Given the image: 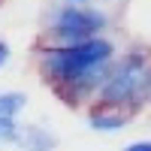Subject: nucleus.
<instances>
[{"label": "nucleus", "instance_id": "0eeeda50", "mask_svg": "<svg viewBox=\"0 0 151 151\" xmlns=\"http://www.w3.org/2000/svg\"><path fill=\"white\" fill-rule=\"evenodd\" d=\"M18 124H15V118H9V115H0V142L3 145H15L18 142Z\"/></svg>", "mask_w": 151, "mask_h": 151}, {"label": "nucleus", "instance_id": "7ed1b4c3", "mask_svg": "<svg viewBox=\"0 0 151 151\" xmlns=\"http://www.w3.org/2000/svg\"><path fill=\"white\" fill-rule=\"evenodd\" d=\"M109 12L100 6H88V3H60L48 12L45 18V30H42V45H73L82 42L88 36L106 33L109 30Z\"/></svg>", "mask_w": 151, "mask_h": 151}, {"label": "nucleus", "instance_id": "20e7f679", "mask_svg": "<svg viewBox=\"0 0 151 151\" xmlns=\"http://www.w3.org/2000/svg\"><path fill=\"white\" fill-rule=\"evenodd\" d=\"M133 121V112L118 109V106H106V103H94L88 106V127L94 133H118Z\"/></svg>", "mask_w": 151, "mask_h": 151}, {"label": "nucleus", "instance_id": "6e6552de", "mask_svg": "<svg viewBox=\"0 0 151 151\" xmlns=\"http://www.w3.org/2000/svg\"><path fill=\"white\" fill-rule=\"evenodd\" d=\"M9 58H12V48H9V42H6V40H0V70H3V67L9 64Z\"/></svg>", "mask_w": 151, "mask_h": 151}, {"label": "nucleus", "instance_id": "f03ea898", "mask_svg": "<svg viewBox=\"0 0 151 151\" xmlns=\"http://www.w3.org/2000/svg\"><path fill=\"white\" fill-rule=\"evenodd\" d=\"M97 103L118 106L127 112H142L151 103V55L145 48H130L124 58H115L106 82L97 91Z\"/></svg>", "mask_w": 151, "mask_h": 151}, {"label": "nucleus", "instance_id": "1a4fd4ad", "mask_svg": "<svg viewBox=\"0 0 151 151\" xmlns=\"http://www.w3.org/2000/svg\"><path fill=\"white\" fill-rule=\"evenodd\" d=\"M127 151H151V139H139V142H130Z\"/></svg>", "mask_w": 151, "mask_h": 151}, {"label": "nucleus", "instance_id": "f257e3e1", "mask_svg": "<svg viewBox=\"0 0 151 151\" xmlns=\"http://www.w3.org/2000/svg\"><path fill=\"white\" fill-rule=\"evenodd\" d=\"M118 58V45L106 33L88 36L73 45H36V73L67 106L94 103L100 85Z\"/></svg>", "mask_w": 151, "mask_h": 151}, {"label": "nucleus", "instance_id": "9d476101", "mask_svg": "<svg viewBox=\"0 0 151 151\" xmlns=\"http://www.w3.org/2000/svg\"><path fill=\"white\" fill-rule=\"evenodd\" d=\"M60 3H94V0H60Z\"/></svg>", "mask_w": 151, "mask_h": 151}, {"label": "nucleus", "instance_id": "9b49d317", "mask_svg": "<svg viewBox=\"0 0 151 151\" xmlns=\"http://www.w3.org/2000/svg\"><path fill=\"white\" fill-rule=\"evenodd\" d=\"M97 3H106V0H97Z\"/></svg>", "mask_w": 151, "mask_h": 151}, {"label": "nucleus", "instance_id": "423d86ee", "mask_svg": "<svg viewBox=\"0 0 151 151\" xmlns=\"http://www.w3.org/2000/svg\"><path fill=\"white\" fill-rule=\"evenodd\" d=\"M24 106H27V94H21V91H3L0 94V115L15 118L18 112H24Z\"/></svg>", "mask_w": 151, "mask_h": 151}, {"label": "nucleus", "instance_id": "39448f33", "mask_svg": "<svg viewBox=\"0 0 151 151\" xmlns=\"http://www.w3.org/2000/svg\"><path fill=\"white\" fill-rule=\"evenodd\" d=\"M58 136L45 127H36V124H27V127L18 130V142L15 145H24V148H33V151H48V148H58Z\"/></svg>", "mask_w": 151, "mask_h": 151}]
</instances>
